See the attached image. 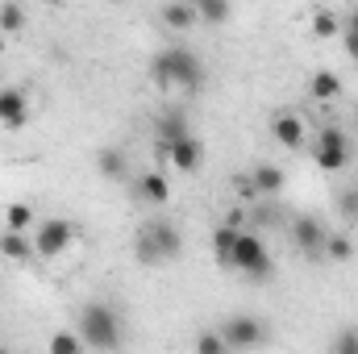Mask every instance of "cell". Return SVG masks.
I'll use <instances>...</instances> for the list:
<instances>
[{
  "instance_id": "obj_7",
  "label": "cell",
  "mask_w": 358,
  "mask_h": 354,
  "mask_svg": "<svg viewBox=\"0 0 358 354\" xmlns=\"http://www.w3.org/2000/svg\"><path fill=\"white\" fill-rule=\"evenodd\" d=\"M325 225L317 217H292V242L308 255V259H325Z\"/></svg>"
},
{
  "instance_id": "obj_12",
  "label": "cell",
  "mask_w": 358,
  "mask_h": 354,
  "mask_svg": "<svg viewBox=\"0 0 358 354\" xmlns=\"http://www.w3.org/2000/svg\"><path fill=\"white\" fill-rule=\"evenodd\" d=\"M0 255L13 259V263H29L38 250H34V242H29L21 229H4V234H0Z\"/></svg>"
},
{
  "instance_id": "obj_36",
  "label": "cell",
  "mask_w": 358,
  "mask_h": 354,
  "mask_svg": "<svg viewBox=\"0 0 358 354\" xmlns=\"http://www.w3.org/2000/svg\"><path fill=\"white\" fill-rule=\"evenodd\" d=\"M42 4H67V0H42Z\"/></svg>"
},
{
  "instance_id": "obj_19",
  "label": "cell",
  "mask_w": 358,
  "mask_h": 354,
  "mask_svg": "<svg viewBox=\"0 0 358 354\" xmlns=\"http://www.w3.org/2000/svg\"><path fill=\"white\" fill-rule=\"evenodd\" d=\"M183 134H192V129H187V117H183V113H163V117H159V142H163V146L179 142Z\"/></svg>"
},
{
  "instance_id": "obj_6",
  "label": "cell",
  "mask_w": 358,
  "mask_h": 354,
  "mask_svg": "<svg viewBox=\"0 0 358 354\" xmlns=\"http://www.w3.org/2000/svg\"><path fill=\"white\" fill-rule=\"evenodd\" d=\"M221 334H225V346L229 351H255V346L267 342V325L259 317H229L221 325Z\"/></svg>"
},
{
  "instance_id": "obj_11",
  "label": "cell",
  "mask_w": 358,
  "mask_h": 354,
  "mask_svg": "<svg viewBox=\"0 0 358 354\" xmlns=\"http://www.w3.org/2000/svg\"><path fill=\"white\" fill-rule=\"evenodd\" d=\"M271 138L279 146H287V150H300L304 146V121L296 113H275L271 117Z\"/></svg>"
},
{
  "instance_id": "obj_4",
  "label": "cell",
  "mask_w": 358,
  "mask_h": 354,
  "mask_svg": "<svg viewBox=\"0 0 358 354\" xmlns=\"http://www.w3.org/2000/svg\"><path fill=\"white\" fill-rule=\"evenodd\" d=\"M313 163H317L325 176H338V171L350 167V138H346L342 125L317 129V138H313Z\"/></svg>"
},
{
  "instance_id": "obj_17",
  "label": "cell",
  "mask_w": 358,
  "mask_h": 354,
  "mask_svg": "<svg viewBox=\"0 0 358 354\" xmlns=\"http://www.w3.org/2000/svg\"><path fill=\"white\" fill-rule=\"evenodd\" d=\"M96 171H100L104 179H125V176H129L125 155H121V150H113V146H104V150L96 155Z\"/></svg>"
},
{
  "instance_id": "obj_2",
  "label": "cell",
  "mask_w": 358,
  "mask_h": 354,
  "mask_svg": "<svg viewBox=\"0 0 358 354\" xmlns=\"http://www.w3.org/2000/svg\"><path fill=\"white\" fill-rule=\"evenodd\" d=\"M80 338H84V346L92 351H117L121 346V313L113 309V304H104V300H92L80 309Z\"/></svg>"
},
{
  "instance_id": "obj_21",
  "label": "cell",
  "mask_w": 358,
  "mask_h": 354,
  "mask_svg": "<svg viewBox=\"0 0 358 354\" xmlns=\"http://www.w3.org/2000/svg\"><path fill=\"white\" fill-rule=\"evenodd\" d=\"M134 255H138V263H146V267H159V263H163L159 242L150 238V229H146V225H142V229H138V238H134Z\"/></svg>"
},
{
  "instance_id": "obj_10",
  "label": "cell",
  "mask_w": 358,
  "mask_h": 354,
  "mask_svg": "<svg viewBox=\"0 0 358 354\" xmlns=\"http://www.w3.org/2000/svg\"><path fill=\"white\" fill-rule=\"evenodd\" d=\"M29 121V104L21 88H0V125L4 129H21Z\"/></svg>"
},
{
  "instance_id": "obj_20",
  "label": "cell",
  "mask_w": 358,
  "mask_h": 354,
  "mask_svg": "<svg viewBox=\"0 0 358 354\" xmlns=\"http://www.w3.org/2000/svg\"><path fill=\"white\" fill-rule=\"evenodd\" d=\"M196 4V17L204 25H225L229 21V0H192Z\"/></svg>"
},
{
  "instance_id": "obj_16",
  "label": "cell",
  "mask_w": 358,
  "mask_h": 354,
  "mask_svg": "<svg viewBox=\"0 0 358 354\" xmlns=\"http://www.w3.org/2000/svg\"><path fill=\"white\" fill-rule=\"evenodd\" d=\"M234 242H238V229L221 221V225L213 229V259H217L221 267H229V263H234Z\"/></svg>"
},
{
  "instance_id": "obj_14",
  "label": "cell",
  "mask_w": 358,
  "mask_h": 354,
  "mask_svg": "<svg viewBox=\"0 0 358 354\" xmlns=\"http://www.w3.org/2000/svg\"><path fill=\"white\" fill-rule=\"evenodd\" d=\"M196 21H200V17H196V4H192V0H167V4H163V25H167V29H179V34H183V29H192Z\"/></svg>"
},
{
  "instance_id": "obj_34",
  "label": "cell",
  "mask_w": 358,
  "mask_h": 354,
  "mask_svg": "<svg viewBox=\"0 0 358 354\" xmlns=\"http://www.w3.org/2000/svg\"><path fill=\"white\" fill-rule=\"evenodd\" d=\"M342 29H358V8H355V13H346V21H342Z\"/></svg>"
},
{
  "instance_id": "obj_23",
  "label": "cell",
  "mask_w": 358,
  "mask_h": 354,
  "mask_svg": "<svg viewBox=\"0 0 358 354\" xmlns=\"http://www.w3.org/2000/svg\"><path fill=\"white\" fill-rule=\"evenodd\" d=\"M29 225H34V208H29L25 200H17V204L4 208V229H21V234H25Z\"/></svg>"
},
{
  "instance_id": "obj_33",
  "label": "cell",
  "mask_w": 358,
  "mask_h": 354,
  "mask_svg": "<svg viewBox=\"0 0 358 354\" xmlns=\"http://www.w3.org/2000/svg\"><path fill=\"white\" fill-rule=\"evenodd\" d=\"M225 225H234V229H246V208H229Z\"/></svg>"
},
{
  "instance_id": "obj_1",
  "label": "cell",
  "mask_w": 358,
  "mask_h": 354,
  "mask_svg": "<svg viewBox=\"0 0 358 354\" xmlns=\"http://www.w3.org/2000/svg\"><path fill=\"white\" fill-rule=\"evenodd\" d=\"M150 76L163 84V88H183V92H196L204 84V63L196 59V50L187 46H167L155 55L150 63Z\"/></svg>"
},
{
  "instance_id": "obj_26",
  "label": "cell",
  "mask_w": 358,
  "mask_h": 354,
  "mask_svg": "<svg viewBox=\"0 0 358 354\" xmlns=\"http://www.w3.org/2000/svg\"><path fill=\"white\" fill-rule=\"evenodd\" d=\"M80 351H84L80 334H55L50 338V354H80Z\"/></svg>"
},
{
  "instance_id": "obj_35",
  "label": "cell",
  "mask_w": 358,
  "mask_h": 354,
  "mask_svg": "<svg viewBox=\"0 0 358 354\" xmlns=\"http://www.w3.org/2000/svg\"><path fill=\"white\" fill-rule=\"evenodd\" d=\"M0 55H4V29H0Z\"/></svg>"
},
{
  "instance_id": "obj_30",
  "label": "cell",
  "mask_w": 358,
  "mask_h": 354,
  "mask_svg": "<svg viewBox=\"0 0 358 354\" xmlns=\"http://www.w3.org/2000/svg\"><path fill=\"white\" fill-rule=\"evenodd\" d=\"M255 221H259V225H279V208H275V204H259V208H255Z\"/></svg>"
},
{
  "instance_id": "obj_8",
  "label": "cell",
  "mask_w": 358,
  "mask_h": 354,
  "mask_svg": "<svg viewBox=\"0 0 358 354\" xmlns=\"http://www.w3.org/2000/svg\"><path fill=\"white\" fill-rule=\"evenodd\" d=\"M167 163H171L176 171H183V176H192V171L204 163V146H200V138L183 134L179 142H171V146H167Z\"/></svg>"
},
{
  "instance_id": "obj_15",
  "label": "cell",
  "mask_w": 358,
  "mask_h": 354,
  "mask_svg": "<svg viewBox=\"0 0 358 354\" xmlns=\"http://www.w3.org/2000/svg\"><path fill=\"white\" fill-rule=\"evenodd\" d=\"M250 176H255V187H259V192H263L267 200H275V196L283 192V183H287L283 167H275V163H259V167H255Z\"/></svg>"
},
{
  "instance_id": "obj_32",
  "label": "cell",
  "mask_w": 358,
  "mask_h": 354,
  "mask_svg": "<svg viewBox=\"0 0 358 354\" xmlns=\"http://www.w3.org/2000/svg\"><path fill=\"white\" fill-rule=\"evenodd\" d=\"M334 351H342V354H358V334L350 330V334H342L338 342H334Z\"/></svg>"
},
{
  "instance_id": "obj_24",
  "label": "cell",
  "mask_w": 358,
  "mask_h": 354,
  "mask_svg": "<svg viewBox=\"0 0 358 354\" xmlns=\"http://www.w3.org/2000/svg\"><path fill=\"white\" fill-rule=\"evenodd\" d=\"M0 29H4V34L25 29V8H21V4H13V0H4V4H0Z\"/></svg>"
},
{
  "instance_id": "obj_28",
  "label": "cell",
  "mask_w": 358,
  "mask_h": 354,
  "mask_svg": "<svg viewBox=\"0 0 358 354\" xmlns=\"http://www.w3.org/2000/svg\"><path fill=\"white\" fill-rule=\"evenodd\" d=\"M196 351L200 354H221V351H229V346H225V334H200V338H196Z\"/></svg>"
},
{
  "instance_id": "obj_31",
  "label": "cell",
  "mask_w": 358,
  "mask_h": 354,
  "mask_svg": "<svg viewBox=\"0 0 358 354\" xmlns=\"http://www.w3.org/2000/svg\"><path fill=\"white\" fill-rule=\"evenodd\" d=\"M338 38H342V46H346V55L358 63V29H342Z\"/></svg>"
},
{
  "instance_id": "obj_3",
  "label": "cell",
  "mask_w": 358,
  "mask_h": 354,
  "mask_svg": "<svg viewBox=\"0 0 358 354\" xmlns=\"http://www.w3.org/2000/svg\"><path fill=\"white\" fill-rule=\"evenodd\" d=\"M234 271H242L250 283H267L271 275H275V259H271V250L263 246V238L259 234H250V229H238V242H234Z\"/></svg>"
},
{
  "instance_id": "obj_22",
  "label": "cell",
  "mask_w": 358,
  "mask_h": 354,
  "mask_svg": "<svg viewBox=\"0 0 358 354\" xmlns=\"http://www.w3.org/2000/svg\"><path fill=\"white\" fill-rule=\"evenodd\" d=\"M325 259H329V263H350V259H355V242H350L346 234H329V238H325Z\"/></svg>"
},
{
  "instance_id": "obj_29",
  "label": "cell",
  "mask_w": 358,
  "mask_h": 354,
  "mask_svg": "<svg viewBox=\"0 0 358 354\" xmlns=\"http://www.w3.org/2000/svg\"><path fill=\"white\" fill-rule=\"evenodd\" d=\"M338 208H342V217H346V221H358V187H346V192H342Z\"/></svg>"
},
{
  "instance_id": "obj_5",
  "label": "cell",
  "mask_w": 358,
  "mask_h": 354,
  "mask_svg": "<svg viewBox=\"0 0 358 354\" xmlns=\"http://www.w3.org/2000/svg\"><path fill=\"white\" fill-rule=\"evenodd\" d=\"M71 242H76V225H71L67 217H46V221L38 225V234H34L38 259H59Z\"/></svg>"
},
{
  "instance_id": "obj_27",
  "label": "cell",
  "mask_w": 358,
  "mask_h": 354,
  "mask_svg": "<svg viewBox=\"0 0 358 354\" xmlns=\"http://www.w3.org/2000/svg\"><path fill=\"white\" fill-rule=\"evenodd\" d=\"M234 192H238V200H246V204H259V200H263V192L255 187V176H238L234 179Z\"/></svg>"
},
{
  "instance_id": "obj_13",
  "label": "cell",
  "mask_w": 358,
  "mask_h": 354,
  "mask_svg": "<svg viewBox=\"0 0 358 354\" xmlns=\"http://www.w3.org/2000/svg\"><path fill=\"white\" fill-rule=\"evenodd\" d=\"M134 192H138V200H150V204H167L171 200V183H167L163 171H146Z\"/></svg>"
},
{
  "instance_id": "obj_37",
  "label": "cell",
  "mask_w": 358,
  "mask_h": 354,
  "mask_svg": "<svg viewBox=\"0 0 358 354\" xmlns=\"http://www.w3.org/2000/svg\"><path fill=\"white\" fill-rule=\"evenodd\" d=\"M355 125H358V113H355Z\"/></svg>"
},
{
  "instance_id": "obj_25",
  "label": "cell",
  "mask_w": 358,
  "mask_h": 354,
  "mask_svg": "<svg viewBox=\"0 0 358 354\" xmlns=\"http://www.w3.org/2000/svg\"><path fill=\"white\" fill-rule=\"evenodd\" d=\"M342 34V17L338 13H317L313 17V38H338Z\"/></svg>"
},
{
  "instance_id": "obj_9",
  "label": "cell",
  "mask_w": 358,
  "mask_h": 354,
  "mask_svg": "<svg viewBox=\"0 0 358 354\" xmlns=\"http://www.w3.org/2000/svg\"><path fill=\"white\" fill-rule=\"evenodd\" d=\"M146 229H150V238L159 242V255H163V263H176L179 255H183V234H179L176 221H146Z\"/></svg>"
},
{
  "instance_id": "obj_18",
  "label": "cell",
  "mask_w": 358,
  "mask_h": 354,
  "mask_svg": "<svg viewBox=\"0 0 358 354\" xmlns=\"http://www.w3.org/2000/svg\"><path fill=\"white\" fill-rule=\"evenodd\" d=\"M308 88H313V100H338L342 96V80H338V71H313Z\"/></svg>"
}]
</instances>
